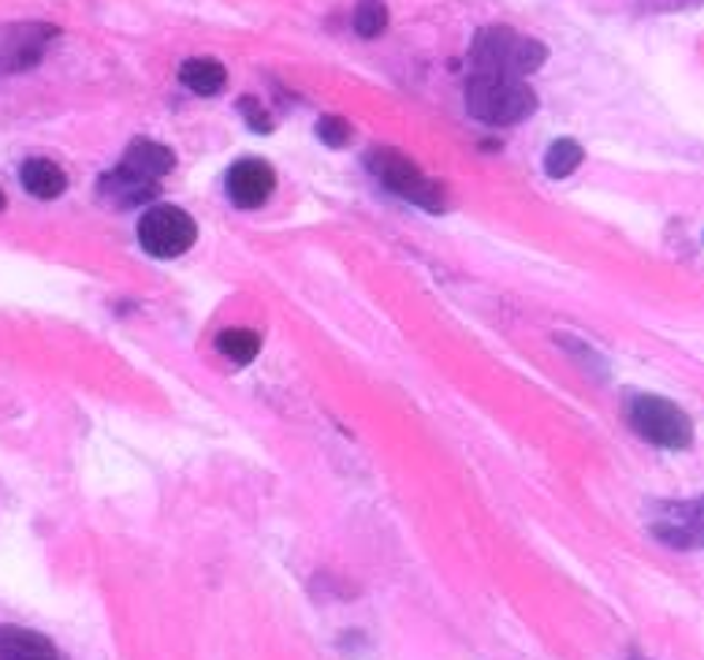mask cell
Here are the masks:
<instances>
[{"label": "cell", "mask_w": 704, "mask_h": 660, "mask_svg": "<svg viewBox=\"0 0 704 660\" xmlns=\"http://www.w3.org/2000/svg\"><path fill=\"white\" fill-rule=\"evenodd\" d=\"M369 168H373V176H377L380 184L391 190V195L407 198V201H414V206L433 209V213L444 209V190H440V184H433L429 176H422V168L414 165L407 154H399V150H373L369 154Z\"/></svg>", "instance_id": "3"}, {"label": "cell", "mask_w": 704, "mask_h": 660, "mask_svg": "<svg viewBox=\"0 0 704 660\" xmlns=\"http://www.w3.org/2000/svg\"><path fill=\"white\" fill-rule=\"evenodd\" d=\"M19 176H23V187L34 198H60L63 187H68V176H63V168L46 161V157H34V161H27Z\"/></svg>", "instance_id": "11"}, {"label": "cell", "mask_w": 704, "mask_h": 660, "mask_svg": "<svg viewBox=\"0 0 704 660\" xmlns=\"http://www.w3.org/2000/svg\"><path fill=\"white\" fill-rule=\"evenodd\" d=\"M544 46L533 38H522L507 27H488L474 41V71L488 76H529L544 63Z\"/></svg>", "instance_id": "2"}, {"label": "cell", "mask_w": 704, "mask_h": 660, "mask_svg": "<svg viewBox=\"0 0 704 660\" xmlns=\"http://www.w3.org/2000/svg\"><path fill=\"white\" fill-rule=\"evenodd\" d=\"M272 187H276V173L265 161H239V165H231V173H228V195L231 201L239 209H258L269 201L272 195Z\"/></svg>", "instance_id": "6"}, {"label": "cell", "mask_w": 704, "mask_h": 660, "mask_svg": "<svg viewBox=\"0 0 704 660\" xmlns=\"http://www.w3.org/2000/svg\"><path fill=\"white\" fill-rule=\"evenodd\" d=\"M631 425L660 449H690L693 441L690 414L660 396H637L631 403Z\"/></svg>", "instance_id": "5"}, {"label": "cell", "mask_w": 704, "mask_h": 660, "mask_svg": "<svg viewBox=\"0 0 704 660\" xmlns=\"http://www.w3.org/2000/svg\"><path fill=\"white\" fill-rule=\"evenodd\" d=\"M8 660H34V657H8Z\"/></svg>", "instance_id": "18"}, {"label": "cell", "mask_w": 704, "mask_h": 660, "mask_svg": "<svg viewBox=\"0 0 704 660\" xmlns=\"http://www.w3.org/2000/svg\"><path fill=\"white\" fill-rule=\"evenodd\" d=\"M578 165H582V146L574 142V138H559V142L548 146V157H544V173L548 176L563 179V176H571Z\"/></svg>", "instance_id": "14"}, {"label": "cell", "mask_w": 704, "mask_h": 660, "mask_svg": "<svg viewBox=\"0 0 704 660\" xmlns=\"http://www.w3.org/2000/svg\"><path fill=\"white\" fill-rule=\"evenodd\" d=\"M101 190L112 201H120V206H138V201H149L157 195V184H146V179L131 176L127 168H116L112 176L101 179Z\"/></svg>", "instance_id": "12"}, {"label": "cell", "mask_w": 704, "mask_h": 660, "mask_svg": "<svg viewBox=\"0 0 704 660\" xmlns=\"http://www.w3.org/2000/svg\"><path fill=\"white\" fill-rule=\"evenodd\" d=\"M653 534L660 541H667V545L675 549H697L701 541V504L693 500L686 508H675L671 511V523H656Z\"/></svg>", "instance_id": "9"}, {"label": "cell", "mask_w": 704, "mask_h": 660, "mask_svg": "<svg viewBox=\"0 0 704 660\" xmlns=\"http://www.w3.org/2000/svg\"><path fill=\"white\" fill-rule=\"evenodd\" d=\"M242 112L250 116L254 131H272V120H269V116H265L261 109H254V101H242Z\"/></svg>", "instance_id": "17"}, {"label": "cell", "mask_w": 704, "mask_h": 660, "mask_svg": "<svg viewBox=\"0 0 704 660\" xmlns=\"http://www.w3.org/2000/svg\"><path fill=\"white\" fill-rule=\"evenodd\" d=\"M198 228L179 206H153L138 220V243L149 258H179L195 247Z\"/></svg>", "instance_id": "4"}, {"label": "cell", "mask_w": 704, "mask_h": 660, "mask_svg": "<svg viewBox=\"0 0 704 660\" xmlns=\"http://www.w3.org/2000/svg\"><path fill=\"white\" fill-rule=\"evenodd\" d=\"M0 209H4V195H0Z\"/></svg>", "instance_id": "19"}, {"label": "cell", "mask_w": 704, "mask_h": 660, "mask_svg": "<svg viewBox=\"0 0 704 660\" xmlns=\"http://www.w3.org/2000/svg\"><path fill=\"white\" fill-rule=\"evenodd\" d=\"M217 347H220V355H228L231 362L247 366V362L258 358L261 336H258V333H250V328H224V333L217 336Z\"/></svg>", "instance_id": "13"}, {"label": "cell", "mask_w": 704, "mask_h": 660, "mask_svg": "<svg viewBox=\"0 0 704 660\" xmlns=\"http://www.w3.org/2000/svg\"><path fill=\"white\" fill-rule=\"evenodd\" d=\"M466 109L469 116H477L482 124L504 127L518 124L537 109V98L526 82H518L515 76H488V71H474L466 82Z\"/></svg>", "instance_id": "1"}, {"label": "cell", "mask_w": 704, "mask_h": 660, "mask_svg": "<svg viewBox=\"0 0 704 660\" xmlns=\"http://www.w3.org/2000/svg\"><path fill=\"white\" fill-rule=\"evenodd\" d=\"M384 27H388V8H384V0H358V8H355L358 35L377 38V35H384Z\"/></svg>", "instance_id": "15"}, {"label": "cell", "mask_w": 704, "mask_h": 660, "mask_svg": "<svg viewBox=\"0 0 704 660\" xmlns=\"http://www.w3.org/2000/svg\"><path fill=\"white\" fill-rule=\"evenodd\" d=\"M179 79H184V87L190 93H201V98H209V93H220L224 90V82H228V71H224L220 60L195 57V60H187L184 68H179Z\"/></svg>", "instance_id": "10"}, {"label": "cell", "mask_w": 704, "mask_h": 660, "mask_svg": "<svg viewBox=\"0 0 704 660\" xmlns=\"http://www.w3.org/2000/svg\"><path fill=\"white\" fill-rule=\"evenodd\" d=\"M172 165H176V157L168 146L149 142V138H138V142H131V150H127L120 168H127V173L138 176V179H146V184H157L161 176L172 173Z\"/></svg>", "instance_id": "7"}, {"label": "cell", "mask_w": 704, "mask_h": 660, "mask_svg": "<svg viewBox=\"0 0 704 660\" xmlns=\"http://www.w3.org/2000/svg\"><path fill=\"white\" fill-rule=\"evenodd\" d=\"M317 135H321L325 146H347L350 142V124L339 120V116H325V120L317 124Z\"/></svg>", "instance_id": "16"}, {"label": "cell", "mask_w": 704, "mask_h": 660, "mask_svg": "<svg viewBox=\"0 0 704 660\" xmlns=\"http://www.w3.org/2000/svg\"><path fill=\"white\" fill-rule=\"evenodd\" d=\"M49 38H52L49 27H19L16 38H8L4 57H0L4 71H23V68H30V63H38L41 49L49 46Z\"/></svg>", "instance_id": "8"}]
</instances>
